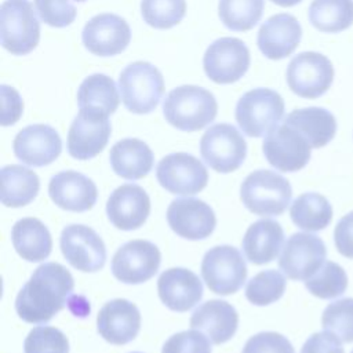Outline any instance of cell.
Returning a JSON list of instances; mask_svg holds the SVG:
<instances>
[{
	"label": "cell",
	"instance_id": "3",
	"mask_svg": "<svg viewBox=\"0 0 353 353\" xmlns=\"http://www.w3.org/2000/svg\"><path fill=\"white\" fill-rule=\"evenodd\" d=\"M292 197L290 182L270 170H256L245 176L240 186L244 207L259 216L281 215Z\"/></svg>",
	"mask_w": 353,
	"mask_h": 353
},
{
	"label": "cell",
	"instance_id": "7",
	"mask_svg": "<svg viewBox=\"0 0 353 353\" xmlns=\"http://www.w3.org/2000/svg\"><path fill=\"white\" fill-rule=\"evenodd\" d=\"M201 277L214 294H234L247 279L245 261L233 245L212 247L201 261Z\"/></svg>",
	"mask_w": 353,
	"mask_h": 353
},
{
	"label": "cell",
	"instance_id": "15",
	"mask_svg": "<svg viewBox=\"0 0 353 353\" xmlns=\"http://www.w3.org/2000/svg\"><path fill=\"white\" fill-rule=\"evenodd\" d=\"M161 254L148 240H131L113 255L110 269L113 276L125 284H141L150 280L159 270Z\"/></svg>",
	"mask_w": 353,
	"mask_h": 353
},
{
	"label": "cell",
	"instance_id": "41",
	"mask_svg": "<svg viewBox=\"0 0 353 353\" xmlns=\"http://www.w3.org/2000/svg\"><path fill=\"white\" fill-rule=\"evenodd\" d=\"M161 353H211V343L197 330L181 331L165 341Z\"/></svg>",
	"mask_w": 353,
	"mask_h": 353
},
{
	"label": "cell",
	"instance_id": "5",
	"mask_svg": "<svg viewBox=\"0 0 353 353\" xmlns=\"http://www.w3.org/2000/svg\"><path fill=\"white\" fill-rule=\"evenodd\" d=\"M234 116L245 135L259 138L279 125L284 116V101L270 88H254L239 99Z\"/></svg>",
	"mask_w": 353,
	"mask_h": 353
},
{
	"label": "cell",
	"instance_id": "4",
	"mask_svg": "<svg viewBox=\"0 0 353 353\" xmlns=\"http://www.w3.org/2000/svg\"><path fill=\"white\" fill-rule=\"evenodd\" d=\"M119 90L121 101L130 112L145 114L159 105L164 92V79L152 63L137 61L120 73Z\"/></svg>",
	"mask_w": 353,
	"mask_h": 353
},
{
	"label": "cell",
	"instance_id": "33",
	"mask_svg": "<svg viewBox=\"0 0 353 353\" xmlns=\"http://www.w3.org/2000/svg\"><path fill=\"white\" fill-rule=\"evenodd\" d=\"M309 21L324 33L343 32L353 23V0H313Z\"/></svg>",
	"mask_w": 353,
	"mask_h": 353
},
{
	"label": "cell",
	"instance_id": "27",
	"mask_svg": "<svg viewBox=\"0 0 353 353\" xmlns=\"http://www.w3.org/2000/svg\"><path fill=\"white\" fill-rule=\"evenodd\" d=\"M109 160L114 174L124 179L135 181L146 176L152 171L154 156L143 141L125 138L112 146Z\"/></svg>",
	"mask_w": 353,
	"mask_h": 353
},
{
	"label": "cell",
	"instance_id": "24",
	"mask_svg": "<svg viewBox=\"0 0 353 353\" xmlns=\"http://www.w3.org/2000/svg\"><path fill=\"white\" fill-rule=\"evenodd\" d=\"M161 302L174 312H188L203 298V284L197 274L185 268L164 270L157 280Z\"/></svg>",
	"mask_w": 353,
	"mask_h": 353
},
{
	"label": "cell",
	"instance_id": "49",
	"mask_svg": "<svg viewBox=\"0 0 353 353\" xmlns=\"http://www.w3.org/2000/svg\"><path fill=\"white\" fill-rule=\"evenodd\" d=\"M352 353H353V350H352Z\"/></svg>",
	"mask_w": 353,
	"mask_h": 353
},
{
	"label": "cell",
	"instance_id": "25",
	"mask_svg": "<svg viewBox=\"0 0 353 353\" xmlns=\"http://www.w3.org/2000/svg\"><path fill=\"white\" fill-rule=\"evenodd\" d=\"M237 325L239 314L236 309L221 299H210L201 303L190 317V327L203 332L215 345L232 339Z\"/></svg>",
	"mask_w": 353,
	"mask_h": 353
},
{
	"label": "cell",
	"instance_id": "21",
	"mask_svg": "<svg viewBox=\"0 0 353 353\" xmlns=\"http://www.w3.org/2000/svg\"><path fill=\"white\" fill-rule=\"evenodd\" d=\"M141 328V313L135 303L117 298L106 302L97 316L99 335L112 345H125L135 339Z\"/></svg>",
	"mask_w": 353,
	"mask_h": 353
},
{
	"label": "cell",
	"instance_id": "47",
	"mask_svg": "<svg viewBox=\"0 0 353 353\" xmlns=\"http://www.w3.org/2000/svg\"><path fill=\"white\" fill-rule=\"evenodd\" d=\"M51 353H68V352H51Z\"/></svg>",
	"mask_w": 353,
	"mask_h": 353
},
{
	"label": "cell",
	"instance_id": "32",
	"mask_svg": "<svg viewBox=\"0 0 353 353\" xmlns=\"http://www.w3.org/2000/svg\"><path fill=\"white\" fill-rule=\"evenodd\" d=\"M119 102L120 98L113 79L102 73H95L84 79L77 91L80 109H95L109 116L116 112Z\"/></svg>",
	"mask_w": 353,
	"mask_h": 353
},
{
	"label": "cell",
	"instance_id": "17",
	"mask_svg": "<svg viewBox=\"0 0 353 353\" xmlns=\"http://www.w3.org/2000/svg\"><path fill=\"white\" fill-rule=\"evenodd\" d=\"M84 47L99 57L123 52L131 40V29L124 18L105 12L92 17L81 33Z\"/></svg>",
	"mask_w": 353,
	"mask_h": 353
},
{
	"label": "cell",
	"instance_id": "20",
	"mask_svg": "<svg viewBox=\"0 0 353 353\" xmlns=\"http://www.w3.org/2000/svg\"><path fill=\"white\" fill-rule=\"evenodd\" d=\"M106 214L117 229L135 230L145 223L150 214V199L139 185L124 183L109 196Z\"/></svg>",
	"mask_w": 353,
	"mask_h": 353
},
{
	"label": "cell",
	"instance_id": "2",
	"mask_svg": "<svg viewBox=\"0 0 353 353\" xmlns=\"http://www.w3.org/2000/svg\"><path fill=\"white\" fill-rule=\"evenodd\" d=\"M218 103L212 92L199 85H181L168 92L163 103L165 120L181 131H199L214 121Z\"/></svg>",
	"mask_w": 353,
	"mask_h": 353
},
{
	"label": "cell",
	"instance_id": "31",
	"mask_svg": "<svg viewBox=\"0 0 353 353\" xmlns=\"http://www.w3.org/2000/svg\"><path fill=\"white\" fill-rule=\"evenodd\" d=\"M291 221L302 230L319 232L325 229L332 219V207L320 193L309 192L298 196L291 204Z\"/></svg>",
	"mask_w": 353,
	"mask_h": 353
},
{
	"label": "cell",
	"instance_id": "28",
	"mask_svg": "<svg viewBox=\"0 0 353 353\" xmlns=\"http://www.w3.org/2000/svg\"><path fill=\"white\" fill-rule=\"evenodd\" d=\"M283 123L298 130L314 149L325 146L332 141L336 132V120L334 114L330 110L317 106L295 109L285 116Z\"/></svg>",
	"mask_w": 353,
	"mask_h": 353
},
{
	"label": "cell",
	"instance_id": "35",
	"mask_svg": "<svg viewBox=\"0 0 353 353\" xmlns=\"http://www.w3.org/2000/svg\"><path fill=\"white\" fill-rule=\"evenodd\" d=\"M307 291L321 299H332L343 295L347 288V276L343 268L332 261H325L323 266L305 281Z\"/></svg>",
	"mask_w": 353,
	"mask_h": 353
},
{
	"label": "cell",
	"instance_id": "1",
	"mask_svg": "<svg viewBox=\"0 0 353 353\" xmlns=\"http://www.w3.org/2000/svg\"><path fill=\"white\" fill-rule=\"evenodd\" d=\"M74 280L70 272L57 262L40 265L15 299L19 319L30 324L48 323L70 299Z\"/></svg>",
	"mask_w": 353,
	"mask_h": 353
},
{
	"label": "cell",
	"instance_id": "48",
	"mask_svg": "<svg viewBox=\"0 0 353 353\" xmlns=\"http://www.w3.org/2000/svg\"><path fill=\"white\" fill-rule=\"evenodd\" d=\"M132 353H141V352H132Z\"/></svg>",
	"mask_w": 353,
	"mask_h": 353
},
{
	"label": "cell",
	"instance_id": "30",
	"mask_svg": "<svg viewBox=\"0 0 353 353\" xmlns=\"http://www.w3.org/2000/svg\"><path fill=\"white\" fill-rule=\"evenodd\" d=\"M1 203L6 207L18 208L29 204L37 196L40 181L34 171L10 164L1 168Z\"/></svg>",
	"mask_w": 353,
	"mask_h": 353
},
{
	"label": "cell",
	"instance_id": "18",
	"mask_svg": "<svg viewBox=\"0 0 353 353\" xmlns=\"http://www.w3.org/2000/svg\"><path fill=\"white\" fill-rule=\"evenodd\" d=\"M167 222L178 236L188 240H203L214 232L216 216L205 201L186 197L171 201L167 210Z\"/></svg>",
	"mask_w": 353,
	"mask_h": 353
},
{
	"label": "cell",
	"instance_id": "14",
	"mask_svg": "<svg viewBox=\"0 0 353 353\" xmlns=\"http://www.w3.org/2000/svg\"><path fill=\"white\" fill-rule=\"evenodd\" d=\"M324 241L310 233H294L285 241L279 258V268L292 280L306 281L325 262Z\"/></svg>",
	"mask_w": 353,
	"mask_h": 353
},
{
	"label": "cell",
	"instance_id": "19",
	"mask_svg": "<svg viewBox=\"0 0 353 353\" xmlns=\"http://www.w3.org/2000/svg\"><path fill=\"white\" fill-rule=\"evenodd\" d=\"M12 149L22 163L32 167H44L58 159L62 141L51 125L32 124L17 134Z\"/></svg>",
	"mask_w": 353,
	"mask_h": 353
},
{
	"label": "cell",
	"instance_id": "43",
	"mask_svg": "<svg viewBox=\"0 0 353 353\" xmlns=\"http://www.w3.org/2000/svg\"><path fill=\"white\" fill-rule=\"evenodd\" d=\"M1 94V125H11L18 121L23 110V101L19 92L6 84L0 85Z\"/></svg>",
	"mask_w": 353,
	"mask_h": 353
},
{
	"label": "cell",
	"instance_id": "34",
	"mask_svg": "<svg viewBox=\"0 0 353 353\" xmlns=\"http://www.w3.org/2000/svg\"><path fill=\"white\" fill-rule=\"evenodd\" d=\"M265 0H219L221 22L230 30L245 32L262 18Z\"/></svg>",
	"mask_w": 353,
	"mask_h": 353
},
{
	"label": "cell",
	"instance_id": "40",
	"mask_svg": "<svg viewBox=\"0 0 353 353\" xmlns=\"http://www.w3.org/2000/svg\"><path fill=\"white\" fill-rule=\"evenodd\" d=\"M34 7L41 21L54 28L70 25L77 14L72 0H34Z\"/></svg>",
	"mask_w": 353,
	"mask_h": 353
},
{
	"label": "cell",
	"instance_id": "9",
	"mask_svg": "<svg viewBox=\"0 0 353 353\" xmlns=\"http://www.w3.org/2000/svg\"><path fill=\"white\" fill-rule=\"evenodd\" d=\"M287 84L294 94L302 98L314 99L321 97L331 87L334 66L331 61L314 51H305L295 55L287 68Z\"/></svg>",
	"mask_w": 353,
	"mask_h": 353
},
{
	"label": "cell",
	"instance_id": "6",
	"mask_svg": "<svg viewBox=\"0 0 353 353\" xmlns=\"http://www.w3.org/2000/svg\"><path fill=\"white\" fill-rule=\"evenodd\" d=\"M1 46L12 55H26L40 40V23L29 0H6L0 7Z\"/></svg>",
	"mask_w": 353,
	"mask_h": 353
},
{
	"label": "cell",
	"instance_id": "46",
	"mask_svg": "<svg viewBox=\"0 0 353 353\" xmlns=\"http://www.w3.org/2000/svg\"><path fill=\"white\" fill-rule=\"evenodd\" d=\"M270 1H273L274 4L281 6V7H292V6L298 4V3H301L302 0H270Z\"/></svg>",
	"mask_w": 353,
	"mask_h": 353
},
{
	"label": "cell",
	"instance_id": "10",
	"mask_svg": "<svg viewBox=\"0 0 353 353\" xmlns=\"http://www.w3.org/2000/svg\"><path fill=\"white\" fill-rule=\"evenodd\" d=\"M112 132L109 116L103 112L83 108L68 132V152L73 159L90 160L108 145Z\"/></svg>",
	"mask_w": 353,
	"mask_h": 353
},
{
	"label": "cell",
	"instance_id": "45",
	"mask_svg": "<svg viewBox=\"0 0 353 353\" xmlns=\"http://www.w3.org/2000/svg\"><path fill=\"white\" fill-rule=\"evenodd\" d=\"M334 241L341 255L353 259V211L338 221L334 230Z\"/></svg>",
	"mask_w": 353,
	"mask_h": 353
},
{
	"label": "cell",
	"instance_id": "42",
	"mask_svg": "<svg viewBox=\"0 0 353 353\" xmlns=\"http://www.w3.org/2000/svg\"><path fill=\"white\" fill-rule=\"evenodd\" d=\"M241 353H295L291 342L274 331H263L251 336Z\"/></svg>",
	"mask_w": 353,
	"mask_h": 353
},
{
	"label": "cell",
	"instance_id": "26",
	"mask_svg": "<svg viewBox=\"0 0 353 353\" xmlns=\"http://www.w3.org/2000/svg\"><path fill=\"white\" fill-rule=\"evenodd\" d=\"M284 241L281 225L273 219H259L245 232L241 245L245 258L254 265H265L277 258Z\"/></svg>",
	"mask_w": 353,
	"mask_h": 353
},
{
	"label": "cell",
	"instance_id": "23",
	"mask_svg": "<svg viewBox=\"0 0 353 353\" xmlns=\"http://www.w3.org/2000/svg\"><path fill=\"white\" fill-rule=\"evenodd\" d=\"M302 37V28L291 14H276L266 19L258 30V47L269 59L291 55Z\"/></svg>",
	"mask_w": 353,
	"mask_h": 353
},
{
	"label": "cell",
	"instance_id": "22",
	"mask_svg": "<svg viewBox=\"0 0 353 353\" xmlns=\"http://www.w3.org/2000/svg\"><path fill=\"white\" fill-rule=\"evenodd\" d=\"M51 200L62 210L84 212L94 207L98 197L95 183L81 172L62 171L54 175L48 183Z\"/></svg>",
	"mask_w": 353,
	"mask_h": 353
},
{
	"label": "cell",
	"instance_id": "8",
	"mask_svg": "<svg viewBox=\"0 0 353 353\" xmlns=\"http://www.w3.org/2000/svg\"><path fill=\"white\" fill-rule=\"evenodd\" d=\"M200 153L212 170L228 174L236 171L245 160L247 143L234 125L218 123L201 137Z\"/></svg>",
	"mask_w": 353,
	"mask_h": 353
},
{
	"label": "cell",
	"instance_id": "36",
	"mask_svg": "<svg viewBox=\"0 0 353 353\" xmlns=\"http://www.w3.org/2000/svg\"><path fill=\"white\" fill-rule=\"evenodd\" d=\"M285 291V277L274 269L255 274L245 285V298L256 306H266L279 301Z\"/></svg>",
	"mask_w": 353,
	"mask_h": 353
},
{
	"label": "cell",
	"instance_id": "37",
	"mask_svg": "<svg viewBox=\"0 0 353 353\" xmlns=\"http://www.w3.org/2000/svg\"><path fill=\"white\" fill-rule=\"evenodd\" d=\"M143 21L154 29H170L178 25L186 14L185 0H142Z\"/></svg>",
	"mask_w": 353,
	"mask_h": 353
},
{
	"label": "cell",
	"instance_id": "16",
	"mask_svg": "<svg viewBox=\"0 0 353 353\" xmlns=\"http://www.w3.org/2000/svg\"><path fill=\"white\" fill-rule=\"evenodd\" d=\"M59 245L65 259L80 272L92 273L101 270L105 266V243L90 226H66L61 233Z\"/></svg>",
	"mask_w": 353,
	"mask_h": 353
},
{
	"label": "cell",
	"instance_id": "29",
	"mask_svg": "<svg viewBox=\"0 0 353 353\" xmlns=\"http://www.w3.org/2000/svg\"><path fill=\"white\" fill-rule=\"evenodd\" d=\"M11 241L18 255L29 262L48 258L52 239L47 226L37 218H22L11 229Z\"/></svg>",
	"mask_w": 353,
	"mask_h": 353
},
{
	"label": "cell",
	"instance_id": "44",
	"mask_svg": "<svg viewBox=\"0 0 353 353\" xmlns=\"http://www.w3.org/2000/svg\"><path fill=\"white\" fill-rule=\"evenodd\" d=\"M342 341L330 331L314 332L303 343L301 353H345Z\"/></svg>",
	"mask_w": 353,
	"mask_h": 353
},
{
	"label": "cell",
	"instance_id": "39",
	"mask_svg": "<svg viewBox=\"0 0 353 353\" xmlns=\"http://www.w3.org/2000/svg\"><path fill=\"white\" fill-rule=\"evenodd\" d=\"M25 353H51L68 352L69 341L65 334L50 325H37L28 334L23 343Z\"/></svg>",
	"mask_w": 353,
	"mask_h": 353
},
{
	"label": "cell",
	"instance_id": "38",
	"mask_svg": "<svg viewBox=\"0 0 353 353\" xmlns=\"http://www.w3.org/2000/svg\"><path fill=\"white\" fill-rule=\"evenodd\" d=\"M321 325L342 342H353V298L331 302L323 312Z\"/></svg>",
	"mask_w": 353,
	"mask_h": 353
},
{
	"label": "cell",
	"instance_id": "13",
	"mask_svg": "<svg viewBox=\"0 0 353 353\" xmlns=\"http://www.w3.org/2000/svg\"><path fill=\"white\" fill-rule=\"evenodd\" d=\"M203 66L214 83L230 84L240 80L248 70L250 51L240 39L221 37L207 48Z\"/></svg>",
	"mask_w": 353,
	"mask_h": 353
},
{
	"label": "cell",
	"instance_id": "12",
	"mask_svg": "<svg viewBox=\"0 0 353 353\" xmlns=\"http://www.w3.org/2000/svg\"><path fill=\"white\" fill-rule=\"evenodd\" d=\"M262 150L268 163L281 172L302 170L312 154V146L307 139L285 123L265 135Z\"/></svg>",
	"mask_w": 353,
	"mask_h": 353
},
{
	"label": "cell",
	"instance_id": "11",
	"mask_svg": "<svg viewBox=\"0 0 353 353\" xmlns=\"http://www.w3.org/2000/svg\"><path fill=\"white\" fill-rule=\"evenodd\" d=\"M159 183L172 194L192 196L207 186L208 172L194 156L178 152L164 156L156 168Z\"/></svg>",
	"mask_w": 353,
	"mask_h": 353
}]
</instances>
